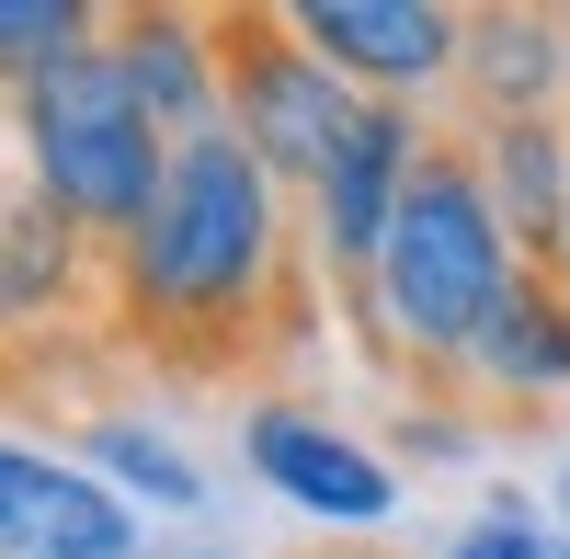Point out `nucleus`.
<instances>
[{
  "instance_id": "nucleus-1",
  "label": "nucleus",
  "mask_w": 570,
  "mask_h": 559,
  "mask_svg": "<svg viewBox=\"0 0 570 559\" xmlns=\"http://www.w3.org/2000/svg\"><path fill=\"white\" fill-rule=\"evenodd\" d=\"M297 195L240 149V137H183L149 217L104 252V320L160 365H217L263 354V332L297 308Z\"/></svg>"
},
{
  "instance_id": "nucleus-2",
  "label": "nucleus",
  "mask_w": 570,
  "mask_h": 559,
  "mask_svg": "<svg viewBox=\"0 0 570 559\" xmlns=\"http://www.w3.org/2000/svg\"><path fill=\"white\" fill-rule=\"evenodd\" d=\"M525 274H537V263H525V241L502 228L480 160H468V137H434V160L411 171V195H400V217H389V241H376L365 286H354L343 308L365 320V343L389 354L400 377L456 389L468 343L502 320V297L525 286Z\"/></svg>"
},
{
  "instance_id": "nucleus-3",
  "label": "nucleus",
  "mask_w": 570,
  "mask_h": 559,
  "mask_svg": "<svg viewBox=\"0 0 570 559\" xmlns=\"http://www.w3.org/2000/svg\"><path fill=\"white\" fill-rule=\"evenodd\" d=\"M12 149H23V195L58 206L91 252H115L137 217H149L160 171H171V137L160 115L137 104V80L115 69V46L69 58L58 80H35L12 104Z\"/></svg>"
},
{
  "instance_id": "nucleus-4",
  "label": "nucleus",
  "mask_w": 570,
  "mask_h": 559,
  "mask_svg": "<svg viewBox=\"0 0 570 559\" xmlns=\"http://www.w3.org/2000/svg\"><path fill=\"white\" fill-rule=\"evenodd\" d=\"M240 469L263 480V502H285L297 526H320L331 548H365L400 526L411 480L389 469V445H365L354 423H331L308 400H240Z\"/></svg>"
},
{
  "instance_id": "nucleus-5",
  "label": "nucleus",
  "mask_w": 570,
  "mask_h": 559,
  "mask_svg": "<svg viewBox=\"0 0 570 559\" xmlns=\"http://www.w3.org/2000/svg\"><path fill=\"white\" fill-rule=\"evenodd\" d=\"M217 35H228V137H240L285 195H308L365 91L331 80L308 46L285 35V12H217Z\"/></svg>"
},
{
  "instance_id": "nucleus-6",
  "label": "nucleus",
  "mask_w": 570,
  "mask_h": 559,
  "mask_svg": "<svg viewBox=\"0 0 570 559\" xmlns=\"http://www.w3.org/2000/svg\"><path fill=\"white\" fill-rule=\"evenodd\" d=\"M274 12L343 91H365V104H400V115L456 104L468 12H445V0H274Z\"/></svg>"
},
{
  "instance_id": "nucleus-7",
  "label": "nucleus",
  "mask_w": 570,
  "mask_h": 559,
  "mask_svg": "<svg viewBox=\"0 0 570 559\" xmlns=\"http://www.w3.org/2000/svg\"><path fill=\"white\" fill-rule=\"evenodd\" d=\"M422 160H434V126L400 115V104H354V126L331 137L320 183L297 195V252H308V274L331 297L365 286V263H376V241H389V217H400Z\"/></svg>"
},
{
  "instance_id": "nucleus-8",
  "label": "nucleus",
  "mask_w": 570,
  "mask_h": 559,
  "mask_svg": "<svg viewBox=\"0 0 570 559\" xmlns=\"http://www.w3.org/2000/svg\"><path fill=\"white\" fill-rule=\"evenodd\" d=\"M149 514L115 502L69 445L0 434V559H149Z\"/></svg>"
},
{
  "instance_id": "nucleus-9",
  "label": "nucleus",
  "mask_w": 570,
  "mask_h": 559,
  "mask_svg": "<svg viewBox=\"0 0 570 559\" xmlns=\"http://www.w3.org/2000/svg\"><path fill=\"white\" fill-rule=\"evenodd\" d=\"M456 400L480 423H537V411H570V286L537 263L525 286L502 297V320L456 365Z\"/></svg>"
},
{
  "instance_id": "nucleus-10",
  "label": "nucleus",
  "mask_w": 570,
  "mask_h": 559,
  "mask_svg": "<svg viewBox=\"0 0 570 559\" xmlns=\"http://www.w3.org/2000/svg\"><path fill=\"white\" fill-rule=\"evenodd\" d=\"M91 308H104V252L58 206H35L12 183L0 195V343H46V332H69Z\"/></svg>"
},
{
  "instance_id": "nucleus-11",
  "label": "nucleus",
  "mask_w": 570,
  "mask_h": 559,
  "mask_svg": "<svg viewBox=\"0 0 570 559\" xmlns=\"http://www.w3.org/2000/svg\"><path fill=\"white\" fill-rule=\"evenodd\" d=\"M115 69L137 80V104L160 115V137H217L228 126V35L217 12H115Z\"/></svg>"
},
{
  "instance_id": "nucleus-12",
  "label": "nucleus",
  "mask_w": 570,
  "mask_h": 559,
  "mask_svg": "<svg viewBox=\"0 0 570 559\" xmlns=\"http://www.w3.org/2000/svg\"><path fill=\"white\" fill-rule=\"evenodd\" d=\"M456 91L480 104V126L570 115V12H559V0H491V12H468Z\"/></svg>"
},
{
  "instance_id": "nucleus-13",
  "label": "nucleus",
  "mask_w": 570,
  "mask_h": 559,
  "mask_svg": "<svg viewBox=\"0 0 570 559\" xmlns=\"http://www.w3.org/2000/svg\"><path fill=\"white\" fill-rule=\"evenodd\" d=\"M468 160H480L502 228L525 241V263H548V252H559V228H570V115L480 126V137H468Z\"/></svg>"
},
{
  "instance_id": "nucleus-14",
  "label": "nucleus",
  "mask_w": 570,
  "mask_h": 559,
  "mask_svg": "<svg viewBox=\"0 0 570 559\" xmlns=\"http://www.w3.org/2000/svg\"><path fill=\"white\" fill-rule=\"evenodd\" d=\"M80 469L104 480L115 502H137V514H206V469L183 457L160 423H137V411H80Z\"/></svg>"
},
{
  "instance_id": "nucleus-15",
  "label": "nucleus",
  "mask_w": 570,
  "mask_h": 559,
  "mask_svg": "<svg viewBox=\"0 0 570 559\" xmlns=\"http://www.w3.org/2000/svg\"><path fill=\"white\" fill-rule=\"evenodd\" d=\"M104 35H115V12H91V0H0V104H23L35 80H58Z\"/></svg>"
},
{
  "instance_id": "nucleus-16",
  "label": "nucleus",
  "mask_w": 570,
  "mask_h": 559,
  "mask_svg": "<svg viewBox=\"0 0 570 559\" xmlns=\"http://www.w3.org/2000/svg\"><path fill=\"white\" fill-rule=\"evenodd\" d=\"M445 559H570V537L537 514L525 491H491L480 514H468V526L445 537Z\"/></svg>"
},
{
  "instance_id": "nucleus-17",
  "label": "nucleus",
  "mask_w": 570,
  "mask_h": 559,
  "mask_svg": "<svg viewBox=\"0 0 570 559\" xmlns=\"http://www.w3.org/2000/svg\"><path fill=\"white\" fill-rule=\"evenodd\" d=\"M548 526L570 537V445H559V469H548Z\"/></svg>"
},
{
  "instance_id": "nucleus-18",
  "label": "nucleus",
  "mask_w": 570,
  "mask_h": 559,
  "mask_svg": "<svg viewBox=\"0 0 570 559\" xmlns=\"http://www.w3.org/2000/svg\"><path fill=\"white\" fill-rule=\"evenodd\" d=\"M548 274H559V286H570V228H559V252H548Z\"/></svg>"
}]
</instances>
